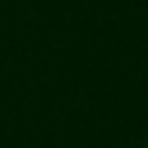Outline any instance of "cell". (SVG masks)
Instances as JSON below:
<instances>
[{"instance_id":"1","label":"cell","mask_w":148,"mask_h":148,"mask_svg":"<svg viewBox=\"0 0 148 148\" xmlns=\"http://www.w3.org/2000/svg\"><path fill=\"white\" fill-rule=\"evenodd\" d=\"M145 148H148V145H145Z\"/></svg>"}]
</instances>
